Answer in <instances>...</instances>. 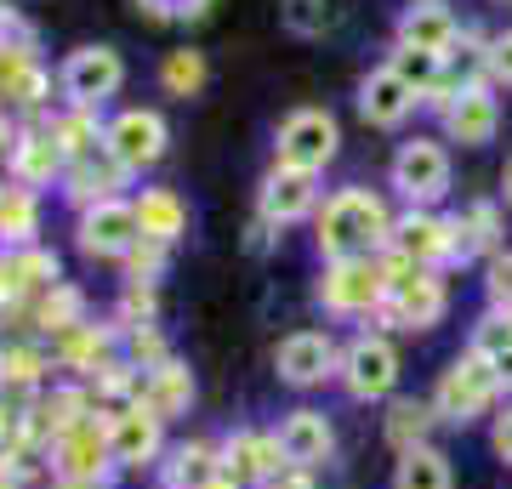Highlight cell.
Masks as SVG:
<instances>
[{
	"label": "cell",
	"instance_id": "1",
	"mask_svg": "<svg viewBox=\"0 0 512 489\" xmlns=\"http://www.w3.org/2000/svg\"><path fill=\"white\" fill-rule=\"evenodd\" d=\"M387 234H393V211L376 188H336L313 217V245H319L325 262L376 256L387 251Z\"/></svg>",
	"mask_w": 512,
	"mask_h": 489
},
{
	"label": "cell",
	"instance_id": "2",
	"mask_svg": "<svg viewBox=\"0 0 512 489\" xmlns=\"http://www.w3.org/2000/svg\"><path fill=\"white\" fill-rule=\"evenodd\" d=\"M501 381H495V370L478 353H461V359H450L439 370V387H433V410H439V421H450V427H473V421L495 416L501 410Z\"/></svg>",
	"mask_w": 512,
	"mask_h": 489
},
{
	"label": "cell",
	"instance_id": "3",
	"mask_svg": "<svg viewBox=\"0 0 512 489\" xmlns=\"http://www.w3.org/2000/svg\"><path fill=\"white\" fill-rule=\"evenodd\" d=\"M387 262V256H382ZM450 308V296H444V279L439 268H399V262H387V296L376 319L393 330H433Z\"/></svg>",
	"mask_w": 512,
	"mask_h": 489
},
{
	"label": "cell",
	"instance_id": "4",
	"mask_svg": "<svg viewBox=\"0 0 512 489\" xmlns=\"http://www.w3.org/2000/svg\"><path fill=\"white\" fill-rule=\"evenodd\" d=\"M319 308L336 313V319H365V313L382 308L387 296V262L382 256H348V262H325L319 273Z\"/></svg>",
	"mask_w": 512,
	"mask_h": 489
},
{
	"label": "cell",
	"instance_id": "5",
	"mask_svg": "<svg viewBox=\"0 0 512 489\" xmlns=\"http://www.w3.org/2000/svg\"><path fill=\"white\" fill-rule=\"evenodd\" d=\"M336 381H342V393L359 399V404H387L399 393V347L387 342V336H376V330L353 336V342L342 347Z\"/></svg>",
	"mask_w": 512,
	"mask_h": 489
},
{
	"label": "cell",
	"instance_id": "6",
	"mask_svg": "<svg viewBox=\"0 0 512 489\" xmlns=\"http://www.w3.org/2000/svg\"><path fill=\"white\" fill-rule=\"evenodd\" d=\"M336 148H342V126H336V114L330 109H296L285 114V126L274 137V165H291V171H325L336 160Z\"/></svg>",
	"mask_w": 512,
	"mask_h": 489
},
{
	"label": "cell",
	"instance_id": "7",
	"mask_svg": "<svg viewBox=\"0 0 512 489\" xmlns=\"http://www.w3.org/2000/svg\"><path fill=\"white\" fill-rule=\"evenodd\" d=\"M57 86L69 97V109H97V103H109L114 91L126 86V63H120L114 46H74L63 57Z\"/></svg>",
	"mask_w": 512,
	"mask_h": 489
},
{
	"label": "cell",
	"instance_id": "8",
	"mask_svg": "<svg viewBox=\"0 0 512 489\" xmlns=\"http://www.w3.org/2000/svg\"><path fill=\"white\" fill-rule=\"evenodd\" d=\"M393 188H399L416 211L439 205L444 194H450V154H444V143H433V137L399 143V154H393Z\"/></svg>",
	"mask_w": 512,
	"mask_h": 489
},
{
	"label": "cell",
	"instance_id": "9",
	"mask_svg": "<svg viewBox=\"0 0 512 489\" xmlns=\"http://www.w3.org/2000/svg\"><path fill=\"white\" fill-rule=\"evenodd\" d=\"M137 239H143V228H137V205L131 200L92 205V211H80V228H74V245L92 262H126L137 251Z\"/></svg>",
	"mask_w": 512,
	"mask_h": 489
},
{
	"label": "cell",
	"instance_id": "10",
	"mask_svg": "<svg viewBox=\"0 0 512 489\" xmlns=\"http://www.w3.org/2000/svg\"><path fill=\"white\" fill-rule=\"evenodd\" d=\"M103 421H109L114 467L143 472V467H160V461H165V416H154L143 399L126 404V410H109Z\"/></svg>",
	"mask_w": 512,
	"mask_h": 489
},
{
	"label": "cell",
	"instance_id": "11",
	"mask_svg": "<svg viewBox=\"0 0 512 489\" xmlns=\"http://www.w3.org/2000/svg\"><path fill=\"white\" fill-rule=\"evenodd\" d=\"M336 370H342V347L330 342V330H291V336L274 347V376L285 381V387H296V393L325 387Z\"/></svg>",
	"mask_w": 512,
	"mask_h": 489
},
{
	"label": "cell",
	"instance_id": "12",
	"mask_svg": "<svg viewBox=\"0 0 512 489\" xmlns=\"http://www.w3.org/2000/svg\"><path fill=\"white\" fill-rule=\"evenodd\" d=\"M256 217L268 228H296V222L319 217V177L313 171H291V165H274L262 188H256Z\"/></svg>",
	"mask_w": 512,
	"mask_h": 489
},
{
	"label": "cell",
	"instance_id": "13",
	"mask_svg": "<svg viewBox=\"0 0 512 489\" xmlns=\"http://www.w3.org/2000/svg\"><path fill=\"white\" fill-rule=\"evenodd\" d=\"M387 262L399 268H439L450 262V217H433V211H404L393 217V234H387Z\"/></svg>",
	"mask_w": 512,
	"mask_h": 489
},
{
	"label": "cell",
	"instance_id": "14",
	"mask_svg": "<svg viewBox=\"0 0 512 489\" xmlns=\"http://www.w3.org/2000/svg\"><path fill=\"white\" fill-rule=\"evenodd\" d=\"M222 450V472L245 489H268L285 472V450H279V433H256V427H234V433L217 444Z\"/></svg>",
	"mask_w": 512,
	"mask_h": 489
},
{
	"label": "cell",
	"instance_id": "15",
	"mask_svg": "<svg viewBox=\"0 0 512 489\" xmlns=\"http://www.w3.org/2000/svg\"><path fill=\"white\" fill-rule=\"evenodd\" d=\"M165 143H171V131H165V120L154 109L114 114L109 131H103V148H109L126 171H148V165H160L165 160Z\"/></svg>",
	"mask_w": 512,
	"mask_h": 489
},
{
	"label": "cell",
	"instance_id": "16",
	"mask_svg": "<svg viewBox=\"0 0 512 489\" xmlns=\"http://www.w3.org/2000/svg\"><path fill=\"white\" fill-rule=\"evenodd\" d=\"M109 421H80L52 438V478H109Z\"/></svg>",
	"mask_w": 512,
	"mask_h": 489
},
{
	"label": "cell",
	"instance_id": "17",
	"mask_svg": "<svg viewBox=\"0 0 512 489\" xmlns=\"http://www.w3.org/2000/svg\"><path fill=\"white\" fill-rule=\"evenodd\" d=\"M279 433V450H285V467H308V472H319L336 455V427H330V416L325 410H291V416L274 427Z\"/></svg>",
	"mask_w": 512,
	"mask_h": 489
},
{
	"label": "cell",
	"instance_id": "18",
	"mask_svg": "<svg viewBox=\"0 0 512 489\" xmlns=\"http://www.w3.org/2000/svg\"><path fill=\"white\" fill-rule=\"evenodd\" d=\"M416 91L404 86L399 74L387 69H370L365 80H359V114H365V126H376V131H393V126H404L410 114H416Z\"/></svg>",
	"mask_w": 512,
	"mask_h": 489
},
{
	"label": "cell",
	"instance_id": "19",
	"mask_svg": "<svg viewBox=\"0 0 512 489\" xmlns=\"http://www.w3.org/2000/svg\"><path fill=\"white\" fill-rule=\"evenodd\" d=\"M444 131H450V143H461V148L495 143V131H501V103H495L484 86H461L450 114H444Z\"/></svg>",
	"mask_w": 512,
	"mask_h": 489
},
{
	"label": "cell",
	"instance_id": "20",
	"mask_svg": "<svg viewBox=\"0 0 512 489\" xmlns=\"http://www.w3.org/2000/svg\"><path fill=\"white\" fill-rule=\"evenodd\" d=\"M120 177H126V165L114 160L109 148H92V154L69 160V171H63V194H69V200L80 205V211H92V205L114 200Z\"/></svg>",
	"mask_w": 512,
	"mask_h": 489
},
{
	"label": "cell",
	"instance_id": "21",
	"mask_svg": "<svg viewBox=\"0 0 512 489\" xmlns=\"http://www.w3.org/2000/svg\"><path fill=\"white\" fill-rule=\"evenodd\" d=\"M461 40V23L456 12L444 6V0H416V6H404L399 18V46H416V52H450Z\"/></svg>",
	"mask_w": 512,
	"mask_h": 489
},
{
	"label": "cell",
	"instance_id": "22",
	"mask_svg": "<svg viewBox=\"0 0 512 489\" xmlns=\"http://www.w3.org/2000/svg\"><path fill=\"white\" fill-rule=\"evenodd\" d=\"M63 171H69V154L52 137V126L18 131V160H12V182L18 188H52V182H63Z\"/></svg>",
	"mask_w": 512,
	"mask_h": 489
},
{
	"label": "cell",
	"instance_id": "23",
	"mask_svg": "<svg viewBox=\"0 0 512 489\" xmlns=\"http://www.w3.org/2000/svg\"><path fill=\"white\" fill-rule=\"evenodd\" d=\"M217 478H222V450L205 444V438L171 444L160 461V489H211Z\"/></svg>",
	"mask_w": 512,
	"mask_h": 489
},
{
	"label": "cell",
	"instance_id": "24",
	"mask_svg": "<svg viewBox=\"0 0 512 489\" xmlns=\"http://www.w3.org/2000/svg\"><path fill=\"white\" fill-rule=\"evenodd\" d=\"M478 251H501V211L490 200H473L461 217H450V262H473Z\"/></svg>",
	"mask_w": 512,
	"mask_h": 489
},
{
	"label": "cell",
	"instance_id": "25",
	"mask_svg": "<svg viewBox=\"0 0 512 489\" xmlns=\"http://www.w3.org/2000/svg\"><path fill=\"white\" fill-rule=\"evenodd\" d=\"M433 427H439V410H433V399H387L382 438L393 444V455L433 444Z\"/></svg>",
	"mask_w": 512,
	"mask_h": 489
},
{
	"label": "cell",
	"instance_id": "26",
	"mask_svg": "<svg viewBox=\"0 0 512 489\" xmlns=\"http://www.w3.org/2000/svg\"><path fill=\"white\" fill-rule=\"evenodd\" d=\"M137 228H143V239H154V245H177V239L188 234V205L171 194V188H143L137 194Z\"/></svg>",
	"mask_w": 512,
	"mask_h": 489
},
{
	"label": "cell",
	"instance_id": "27",
	"mask_svg": "<svg viewBox=\"0 0 512 489\" xmlns=\"http://www.w3.org/2000/svg\"><path fill=\"white\" fill-rule=\"evenodd\" d=\"M143 404L154 416H188V404H194V376H188V364L165 359L154 370H143Z\"/></svg>",
	"mask_w": 512,
	"mask_h": 489
},
{
	"label": "cell",
	"instance_id": "28",
	"mask_svg": "<svg viewBox=\"0 0 512 489\" xmlns=\"http://www.w3.org/2000/svg\"><path fill=\"white\" fill-rule=\"evenodd\" d=\"M393 489H456V467L439 444H421L393 461Z\"/></svg>",
	"mask_w": 512,
	"mask_h": 489
},
{
	"label": "cell",
	"instance_id": "29",
	"mask_svg": "<svg viewBox=\"0 0 512 489\" xmlns=\"http://www.w3.org/2000/svg\"><path fill=\"white\" fill-rule=\"evenodd\" d=\"M467 353H478V359L495 370V381L512 393V319L507 313H495V308L484 313L473 325V347H467Z\"/></svg>",
	"mask_w": 512,
	"mask_h": 489
},
{
	"label": "cell",
	"instance_id": "30",
	"mask_svg": "<svg viewBox=\"0 0 512 489\" xmlns=\"http://www.w3.org/2000/svg\"><path fill=\"white\" fill-rule=\"evenodd\" d=\"M35 228H40L35 188H0V245L6 251H29Z\"/></svg>",
	"mask_w": 512,
	"mask_h": 489
},
{
	"label": "cell",
	"instance_id": "31",
	"mask_svg": "<svg viewBox=\"0 0 512 489\" xmlns=\"http://www.w3.org/2000/svg\"><path fill=\"white\" fill-rule=\"evenodd\" d=\"M114 347H120V336L114 330H97V325H80L63 336V364L69 370H86V376H103L114 364Z\"/></svg>",
	"mask_w": 512,
	"mask_h": 489
},
{
	"label": "cell",
	"instance_id": "32",
	"mask_svg": "<svg viewBox=\"0 0 512 489\" xmlns=\"http://www.w3.org/2000/svg\"><path fill=\"white\" fill-rule=\"evenodd\" d=\"M279 18H285L291 35L319 40V35H330V29L342 23V0H285V6H279Z\"/></svg>",
	"mask_w": 512,
	"mask_h": 489
},
{
	"label": "cell",
	"instance_id": "33",
	"mask_svg": "<svg viewBox=\"0 0 512 489\" xmlns=\"http://www.w3.org/2000/svg\"><path fill=\"white\" fill-rule=\"evenodd\" d=\"M52 137L63 143V154H69V160H80V154L103 148V143H97V109H69L63 120H52Z\"/></svg>",
	"mask_w": 512,
	"mask_h": 489
},
{
	"label": "cell",
	"instance_id": "34",
	"mask_svg": "<svg viewBox=\"0 0 512 489\" xmlns=\"http://www.w3.org/2000/svg\"><path fill=\"white\" fill-rule=\"evenodd\" d=\"M160 86L171 91V97H194V91L205 86V57L200 52H165Z\"/></svg>",
	"mask_w": 512,
	"mask_h": 489
},
{
	"label": "cell",
	"instance_id": "35",
	"mask_svg": "<svg viewBox=\"0 0 512 489\" xmlns=\"http://www.w3.org/2000/svg\"><path fill=\"white\" fill-rule=\"evenodd\" d=\"M6 256H12V273H18L23 290H52V285H63V279H57V256H52V251L29 245V251H6Z\"/></svg>",
	"mask_w": 512,
	"mask_h": 489
},
{
	"label": "cell",
	"instance_id": "36",
	"mask_svg": "<svg viewBox=\"0 0 512 489\" xmlns=\"http://www.w3.org/2000/svg\"><path fill=\"white\" fill-rule=\"evenodd\" d=\"M40 325L57 330V336H69V330L86 325V319H80V290H69V285L46 290V302H40Z\"/></svg>",
	"mask_w": 512,
	"mask_h": 489
},
{
	"label": "cell",
	"instance_id": "37",
	"mask_svg": "<svg viewBox=\"0 0 512 489\" xmlns=\"http://www.w3.org/2000/svg\"><path fill=\"white\" fill-rule=\"evenodd\" d=\"M40 370H46V359H40L35 347H6L0 353V381L6 387H35Z\"/></svg>",
	"mask_w": 512,
	"mask_h": 489
},
{
	"label": "cell",
	"instance_id": "38",
	"mask_svg": "<svg viewBox=\"0 0 512 489\" xmlns=\"http://www.w3.org/2000/svg\"><path fill=\"white\" fill-rule=\"evenodd\" d=\"M484 296L495 313H512V251H495L484 268Z\"/></svg>",
	"mask_w": 512,
	"mask_h": 489
},
{
	"label": "cell",
	"instance_id": "39",
	"mask_svg": "<svg viewBox=\"0 0 512 489\" xmlns=\"http://www.w3.org/2000/svg\"><path fill=\"white\" fill-rule=\"evenodd\" d=\"M165 251L171 245H154V239H137V251L126 256V273H131V285H154L165 268Z\"/></svg>",
	"mask_w": 512,
	"mask_h": 489
},
{
	"label": "cell",
	"instance_id": "40",
	"mask_svg": "<svg viewBox=\"0 0 512 489\" xmlns=\"http://www.w3.org/2000/svg\"><path fill=\"white\" fill-rule=\"evenodd\" d=\"M490 450H495V461H501V467H512V399L490 416Z\"/></svg>",
	"mask_w": 512,
	"mask_h": 489
},
{
	"label": "cell",
	"instance_id": "41",
	"mask_svg": "<svg viewBox=\"0 0 512 489\" xmlns=\"http://www.w3.org/2000/svg\"><path fill=\"white\" fill-rule=\"evenodd\" d=\"M137 6H143L148 18H205V6H211V0H137Z\"/></svg>",
	"mask_w": 512,
	"mask_h": 489
},
{
	"label": "cell",
	"instance_id": "42",
	"mask_svg": "<svg viewBox=\"0 0 512 489\" xmlns=\"http://www.w3.org/2000/svg\"><path fill=\"white\" fill-rule=\"evenodd\" d=\"M490 80L495 86H512V29L490 40Z\"/></svg>",
	"mask_w": 512,
	"mask_h": 489
},
{
	"label": "cell",
	"instance_id": "43",
	"mask_svg": "<svg viewBox=\"0 0 512 489\" xmlns=\"http://www.w3.org/2000/svg\"><path fill=\"white\" fill-rule=\"evenodd\" d=\"M12 160H18V131L0 120V182L12 177Z\"/></svg>",
	"mask_w": 512,
	"mask_h": 489
},
{
	"label": "cell",
	"instance_id": "44",
	"mask_svg": "<svg viewBox=\"0 0 512 489\" xmlns=\"http://www.w3.org/2000/svg\"><path fill=\"white\" fill-rule=\"evenodd\" d=\"M12 438H18V416H12V410H0V455L12 450Z\"/></svg>",
	"mask_w": 512,
	"mask_h": 489
},
{
	"label": "cell",
	"instance_id": "45",
	"mask_svg": "<svg viewBox=\"0 0 512 489\" xmlns=\"http://www.w3.org/2000/svg\"><path fill=\"white\" fill-rule=\"evenodd\" d=\"M52 489H109V478H52Z\"/></svg>",
	"mask_w": 512,
	"mask_h": 489
},
{
	"label": "cell",
	"instance_id": "46",
	"mask_svg": "<svg viewBox=\"0 0 512 489\" xmlns=\"http://www.w3.org/2000/svg\"><path fill=\"white\" fill-rule=\"evenodd\" d=\"M501 194H507V205H512V160H507V177H501Z\"/></svg>",
	"mask_w": 512,
	"mask_h": 489
},
{
	"label": "cell",
	"instance_id": "47",
	"mask_svg": "<svg viewBox=\"0 0 512 489\" xmlns=\"http://www.w3.org/2000/svg\"><path fill=\"white\" fill-rule=\"evenodd\" d=\"M495 6H512V0H495Z\"/></svg>",
	"mask_w": 512,
	"mask_h": 489
},
{
	"label": "cell",
	"instance_id": "48",
	"mask_svg": "<svg viewBox=\"0 0 512 489\" xmlns=\"http://www.w3.org/2000/svg\"><path fill=\"white\" fill-rule=\"evenodd\" d=\"M0 489H12V484H0Z\"/></svg>",
	"mask_w": 512,
	"mask_h": 489
},
{
	"label": "cell",
	"instance_id": "49",
	"mask_svg": "<svg viewBox=\"0 0 512 489\" xmlns=\"http://www.w3.org/2000/svg\"><path fill=\"white\" fill-rule=\"evenodd\" d=\"M507 319H512V313H507Z\"/></svg>",
	"mask_w": 512,
	"mask_h": 489
}]
</instances>
